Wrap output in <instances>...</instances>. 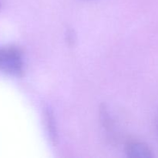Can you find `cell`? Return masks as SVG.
<instances>
[{
    "label": "cell",
    "mask_w": 158,
    "mask_h": 158,
    "mask_svg": "<svg viewBox=\"0 0 158 158\" xmlns=\"http://www.w3.org/2000/svg\"><path fill=\"white\" fill-rule=\"evenodd\" d=\"M0 72L13 77H22L24 60L21 49L14 46L0 47Z\"/></svg>",
    "instance_id": "1"
},
{
    "label": "cell",
    "mask_w": 158,
    "mask_h": 158,
    "mask_svg": "<svg viewBox=\"0 0 158 158\" xmlns=\"http://www.w3.org/2000/svg\"><path fill=\"white\" fill-rule=\"evenodd\" d=\"M45 121H46V127L49 140L52 144L56 145L57 142V132L55 125V120L52 111L49 109H46L45 111Z\"/></svg>",
    "instance_id": "3"
},
{
    "label": "cell",
    "mask_w": 158,
    "mask_h": 158,
    "mask_svg": "<svg viewBox=\"0 0 158 158\" xmlns=\"http://www.w3.org/2000/svg\"><path fill=\"white\" fill-rule=\"evenodd\" d=\"M0 8H1V4H0Z\"/></svg>",
    "instance_id": "5"
},
{
    "label": "cell",
    "mask_w": 158,
    "mask_h": 158,
    "mask_svg": "<svg viewBox=\"0 0 158 158\" xmlns=\"http://www.w3.org/2000/svg\"><path fill=\"white\" fill-rule=\"evenodd\" d=\"M125 151L129 157L150 158L154 157L151 148L143 142H131L126 146Z\"/></svg>",
    "instance_id": "2"
},
{
    "label": "cell",
    "mask_w": 158,
    "mask_h": 158,
    "mask_svg": "<svg viewBox=\"0 0 158 158\" xmlns=\"http://www.w3.org/2000/svg\"><path fill=\"white\" fill-rule=\"evenodd\" d=\"M157 132H158V117H157Z\"/></svg>",
    "instance_id": "4"
}]
</instances>
